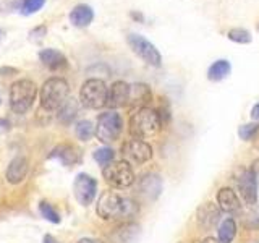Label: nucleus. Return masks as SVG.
<instances>
[{"mask_svg": "<svg viewBox=\"0 0 259 243\" xmlns=\"http://www.w3.org/2000/svg\"><path fill=\"white\" fill-rule=\"evenodd\" d=\"M113 157H115V152H113L112 148H107V146H104V148H99V149L94 151V160L102 167L109 166L110 162H113Z\"/></svg>", "mask_w": 259, "mask_h": 243, "instance_id": "nucleus-26", "label": "nucleus"}, {"mask_svg": "<svg viewBox=\"0 0 259 243\" xmlns=\"http://www.w3.org/2000/svg\"><path fill=\"white\" fill-rule=\"evenodd\" d=\"M140 206L132 198L120 196L115 191H107L97 201V214L104 221H125L138 214Z\"/></svg>", "mask_w": 259, "mask_h": 243, "instance_id": "nucleus-1", "label": "nucleus"}, {"mask_svg": "<svg viewBox=\"0 0 259 243\" xmlns=\"http://www.w3.org/2000/svg\"><path fill=\"white\" fill-rule=\"evenodd\" d=\"M121 156L128 162H135V164H144L152 157V148L151 144L143 141L141 138H130L121 146Z\"/></svg>", "mask_w": 259, "mask_h": 243, "instance_id": "nucleus-9", "label": "nucleus"}, {"mask_svg": "<svg viewBox=\"0 0 259 243\" xmlns=\"http://www.w3.org/2000/svg\"><path fill=\"white\" fill-rule=\"evenodd\" d=\"M109 88L99 78H89L86 79L79 89V102L86 109H102L107 105Z\"/></svg>", "mask_w": 259, "mask_h": 243, "instance_id": "nucleus-5", "label": "nucleus"}, {"mask_svg": "<svg viewBox=\"0 0 259 243\" xmlns=\"http://www.w3.org/2000/svg\"><path fill=\"white\" fill-rule=\"evenodd\" d=\"M39 211H40V214H42V217L47 219L49 222H52V224H59L60 222V214L57 213L55 208H52V205H49V202L40 201L39 202Z\"/></svg>", "mask_w": 259, "mask_h": 243, "instance_id": "nucleus-28", "label": "nucleus"}, {"mask_svg": "<svg viewBox=\"0 0 259 243\" xmlns=\"http://www.w3.org/2000/svg\"><path fill=\"white\" fill-rule=\"evenodd\" d=\"M39 59L42 62L44 67H47L52 71H59L68 67L67 57L60 51H57V49H42V51L39 52Z\"/></svg>", "mask_w": 259, "mask_h": 243, "instance_id": "nucleus-14", "label": "nucleus"}, {"mask_svg": "<svg viewBox=\"0 0 259 243\" xmlns=\"http://www.w3.org/2000/svg\"><path fill=\"white\" fill-rule=\"evenodd\" d=\"M259 133V125L257 124H246V125H241L238 130V135L243 141H251L254 140Z\"/></svg>", "mask_w": 259, "mask_h": 243, "instance_id": "nucleus-29", "label": "nucleus"}, {"mask_svg": "<svg viewBox=\"0 0 259 243\" xmlns=\"http://www.w3.org/2000/svg\"><path fill=\"white\" fill-rule=\"evenodd\" d=\"M4 34H5V32H4V29H0V39L4 37Z\"/></svg>", "mask_w": 259, "mask_h": 243, "instance_id": "nucleus-37", "label": "nucleus"}, {"mask_svg": "<svg viewBox=\"0 0 259 243\" xmlns=\"http://www.w3.org/2000/svg\"><path fill=\"white\" fill-rule=\"evenodd\" d=\"M44 243H59V241H57V240L52 237V235H46V237H44Z\"/></svg>", "mask_w": 259, "mask_h": 243, "instance_id": "nucleus-35", "label": "nucleus"}, {"mask_svg": "<svg viewBox=\"0 0 259 243\" xmlns=\"http://www.w3.org/2000/svg\"><path fill=\"white\" fill-rule=\"evenodd\" d=\"M229 39L233 40L237 44H249L253 37H251V32L248 29H243V28H233L229 31Z\"/></svg>", "mask_w": 259, "mask_h": 243, "instance_id": "nucleus-27", "label": "nucleus"}, {"mask_svg": "<svg viewBox=\"0 0 259 243\" xmlns=\"http://www.w3.org/2000/svg\"><path fill=\"white\" fill-rule=\"evenodd\" d=\"M126 40L130 47H132V51L140 57L141 60H144L148 65H151V67H160L162 55L151 40L143 37L141 34H136V32H130Z\"/></svg>", "mask_w": 259, "mask_h": 243, "instance_id": "nucleus-8", "label": "nucleus"}, {"mask_svg": "<svg viewBox=\"0 0 259 243\" xmlns=\"http://www.w3.org/2000/svg\"><path fill=\"white\" fill-rule=\"evenodd\" d=\"M78 113V105L73 99H68L65 102L62 107H60V113H59V120L62 124H70V122L76 117Z\"/></svg>", "mask_w": 259, "mask_h": 243, "instance_id": "nucleus-24", "label": "nucleus"}, {"mask_svg": "<svg viewBox=\"0 0 259 243\" xmlns=\"http://www.w3.org/2000/svg\"><path fill=\"white\" fill-rule=\"evenodd\" d=\"M217 202L219 208L225 213H235L240 209V199L232 188H221L217 193Z\"/></svg>", "mask_w": 259, "mask_h": 243, "instance_id": "nucleus-18", "label": "nucleus"}, {"mask_svg": "<svg viewBox=\"0 0 259 243\" xmlns=\"http://www.w3.org/2000/svg\"><path fill=\"white\" fill-rule=\"evenodd\" d=\"M230 71H232V65L229 60H224V59L215 60L207 70V78L210 81H222L230 75Z\"/></svg>", "mask_w": 259, "mask_h": 243, "instance_id": "nucleus-21", "label": "nucleus"}, {"mask_svg": "<svg viewBox=\"0 0 259 243\" xmlns=\"http://www.w3.org/2000/svg\"><path fill=\"white\" fill-rule=\"evenodd\" d=\"M94 20V10L86 4L76 5L70 12V23L76 28H86Z\"/></svg>", "mask_w": 259, "mask_h": 243, "instance_id": "nucleus-15", "label": "nucleus"}, {"mask_svg": "<svg viewBox=\"0 0 259 243\" xmlns=\"http://www.w3.org/2000/svg\"><path fill=\"white\" fill-rule=\"evenodd\" d=\"M51 157L59 159L65 166H75L79 160V152L71 144H60L51 152Z\"/></svg>", "mask_w": 259, "mask_h": 243, "instance_id": "nucleus-17", "label": "nucleus"}, {"mask_svg": "<svg viewBox=\"0 0 259 243\" xmlns=\"http://www.w3.org/2000/svg\"><path fill=\"white\" fill-rule=\"evenodd\" d=\"M73 193L81 206H89L96 198L97 182L88 174H78L73 183Z\"/></svg>", "mask_w": 259, "mask_h": 243, "instance_id": "nucleus-10", "label": "nucleus"}, {"mask_svg": "<svg viewBox=\"0 0 259 243\" xmlns=\"http://www.w3.org/2000/svg\"><path fill=\"white\" fill-rule=\"evenodd\" d=\"M28 170H29V162H28L26 157H23V156L15 157L10 162L8 169H7V174H5L7 175V182L12 183V185L21 183L24 178H26Z\"/></svg>", "mask_w": 259, "mask_h": 243, "instance_id": "nucleus-13", "label": "nucleus"}, {"mask_svg": "<svg viewBox=\"0 0 259 243\" xmlns=\"http://www.w3.org/2000/svg\"><path fill=\"white\" fill-rule=\"evenodd\" d=\"M37 96V86L34 81L23 78L10 86V107L15 113H26Z\"/></svg>", "mask_w": 259, "mask_h": 243, "instance_id": "nucleus-4", "label": "nucleus"}, {"mask_svg": "<svg viewBox=\"0 0 259 243\" xmlns=\"http://www.w3.org/2000/svg\"><path fill=\"white\" fill-rule=\"evenodd\" d=\"M70 86L63 78L54 76L44 81L39 91V102L40 107L47 112L60 110V107L68 101Z\"/></svg>", "mask_w": 259, "mask_h": 243, "instance_id": "nucleus-2", "label": "nucleus"}, {"mask_svg": "<svg viewBox=\"0 0 259 243\" xmlns=\"http://www.w3.org/2000/svg\"><path fill=\"white\" fill-rule=\"evenodd\" d=\"M46 0H23V5H21V13L23 15H32L39 12L40 8L44 7Z\"/></svg>", "mask_w": 259, "mask_h": 243, "instance_id": "nucleus-30", "label": "nucleus"}, {"mask_svg": "<svg viewBox=\"0 0 259 243\" xmlns=\"http://www.w3.org/2000/svg\"><path fill=\"white\" fill-rule=\"evenodd\" d=\"M251 117L253 120H259V104H256L253 109H251Z\"/></svg>", "mask_w": 259, "mask_h": 243, "instance_id": "nucleus-33", "label": "nucleus"}, {"mask_svg": "<svg viewBox=\"0 0 259 243\" xmlns=\"http://www.w3.org/2000/svg\"><path fill=\"white\" fill-rule=\"evenodd\" d=\"M238 191L248 205H254L257 201V178L254 169L245 170L238 177Z\"/></svg>", "mask_w": 259, "mask_h": 243, "instance_id": "nucleus-11", "label": "nucleus"}, {"mask_svg": "<svg viewBox=\"0 0 259 243\" xmlns=\"http://www.w3.org/2000/svg\"><path fill=\"white\" fill-rule=\"evenodd\" d=\"M8 127H10V124L5 120V118H0V133H4L8 130Z\"/></svg>", "mask_w": 259, "mask_h": 243, "instance_id": "nucleus-32", "label": "nucleus"}, {"mask_svg": "<svg viewBox=\"0 0 259 243\" xmlns=\"http://www.w3.org/2000/svg\"><path fill=\"white\" fill-rule=\"evenodd\" d=\"M75 132H76V136L79 138L81 141H88V140H91V136L96 133V127H94L93 122L81 120L76 124Z\"/></svg>", "mask_w": 259, "mask_h": 243, "instance_id": "nucleus-25", "label": "nucleus"}, {"mask_svg": "<svg viewBox=\"0 0 259 243\" xmlns=\"http://www.w3.org/2000/svg\"><path fill=\"white\" fill-rule=\"evenodd\" d=\"M46 32H47V28L46 26H37L34 28L31 32H29V37L32 40H36V39H42L46 36Z\"/></svg>", "mask_w": 259, "mask_h": 243, "instance_id": "nucleus-31", "label": "nucleus"}, {"mask_svg": "<svg viewBox=\"0 0 259 243\" xmlns=\"http://www.w3.org/2000/svg\"><path fill=\"white\" fill-rule=\"evenodd\" d=\"M78 243H102V241L97 238H81L78 240Z\"/></svg>", "mask_w": 259, "mask_h": 243, "instance_id": "nucleus-34", "label": "nucleus"}, {"mask_svg": "<svg viewBox=\"0 0 259 243\" xmlns=\"http://www.w3.org/2000/svg\"><path fill=\"white\" fill-rule=\"evenodd\" d=\"M138 233H140V227L138 225H135V224L123 225L117 232V235H118L117 243H133L135 238L138 237Z\"/></svg>", "mask_w": 259, "mask_h": 243, "instance_id": "nucleus-23", "label": "nucleus"}, {"mask_svg": "<svg viewBox=\"0 0 259 243\" xmlns=\"http://www.w3.org/2000/svg\"><path fill=\"white\" fill-rule=\"evenodd\" d=\"M160 125V112L151 107L136 109L130 117V133L136 138H141V140L159 133Z\"/></svg>", "mask_w": 259, "mask_h": 243, "instance_id": "nucleus-3", "label": "nucleus"}, {"mask_svg": "<svg viewBox=\"0 0 259 243\" xmlns=\"http://www.w3.org/2000/svg\"><path fill=\"white\" fill-rule=\"evenodd\" d=\"M140 186H141V191L146 194V196L151 198V199H156L160 194V190H162V180H160L159 175L149 174V175L143 177Z\"/></svg>", "mask_w": 259, "mask_h": 243, "instance_id": "nucleus-20", "label": "nucleus"}, {"mask_svg": "<svg viewBox=\"0 0 259 243\" xmlns=\"http://www.w3.org/2000/svg\"><path fill=\"white\" fill-rule=\"evenodd\" d=\"M121 127H123V122H121L120 113H117V112L101 113V115L97 117V122H96L97 140L105 143V144L117 141L120 133H121Z\"/></svg>", "mask_w": 259, "mask_h": 243, "instance_id": "nucleus-7", "label": "nucleus"}, {"mask_svg": "<svg viewBox=\"0 0 259 243\" xmlns=\"http://www.w3.org/2000/svg\"><path fill=\"white\" fill-rule=\"evenodd\" d=\"M235 235H237V224H235L233 219H225L219 227V241L232 243Z\"/></svg>", "mask_w": 259, "mask_h": 243, "instance_id": "nucleus-22", "label": "nucleus"}, {"mask_svg": "<svg viewBox=\"0 0 259 243\" xmlns=\"http://www.w3.org/2000/svg\"><path fill=\"white\" fill-rule=\"evenodd\" d=\"M198 222L204 227V229H210V227H214L219 219H221V211L212 202H204L199 209H198Z\"/></svg>", "mask_w": 259, "mask_h": 243, "instance_id": "nucleus-16", "label": "nucleus"}, {"mask_svg": "<svg viewBox=\"0 0 259 243\" xmlns=\"http://www.w3.org/2000/svg\"><path fill=\"white\" fill-rule=\"evenodd\" d=\"M152 99V93L148 85H141V83H136L132 85V93H130V104H133L136 109L140 107H148L149 101Z\"/></svg>", "mask_w": 259, "mask_h": 243, "instance_id": "nucleus-19", "label": "nucleus"}, {"mask_svg": "<svg viewBox=\"0 0 259 243\" xmlns=\"http://www.w3.org/2000/svg\"><path fill=\"white\" fill-rule=\"evenodd\" d=\"M202 243H221V241H219V238H214V237H207L204 241H202Z\"/></svg>", "mask_w": 259, "mask_h": 243, "instance_id": "nucleus-36", "label": "nucleus"}, {"mask_svg": "<svg viewBox=\"0 0 259 243\" xmlns=\"http://www.w3.org/2000/svg\"><path fill=\"white\" fill-rule=\"evenodd\" d=\"M102 175L113 188H128L135 182V172L128 160H115L102 169Z\"/></svg>", "mask_w": 259, "mask_h": 243, "instance_id": "nucleus-6", "label": "nucleus"}, {"mask_svg": "<svg viewBox=\"0 0 259 243\" xmlns=\"http://www.w3.org/2000/svg\"><path fill=\"white\" fill-rule=\"evenodd\" d=\"M178 243H182V241H178Z\"/></svg>", "mask_w": 259, "mask_h": 243, "instance_id": "nucleus-38", "label": "nucleus"}, {"mask_svg": "<svg viewBox=\"0 0 259 243\" xmlns=\"http://www.w3.org/2000/svg\"><path fill=\"white\" fill-rule=\"evenodd\" d=\"M130 93H132V85L125 83V81H115L109 88L107 96V105L112 109L123 107L130 104Z\"/></svg>", "mask_w": 259, "mask_h": 243, "instance_id": "nucleus-12", "label": "nucleus"}]
</instances>
